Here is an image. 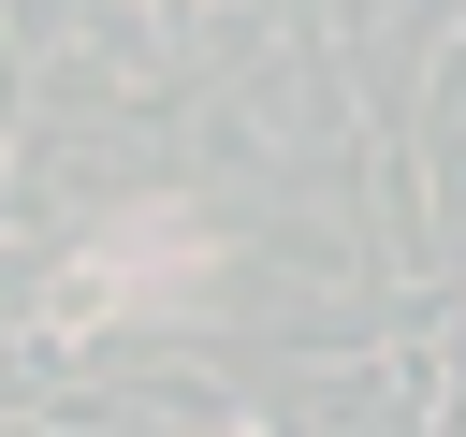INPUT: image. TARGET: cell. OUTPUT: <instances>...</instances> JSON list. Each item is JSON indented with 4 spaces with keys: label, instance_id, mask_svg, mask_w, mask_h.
Here are the masks:
<instances>
[{
    "label": "cell",
    "instance_id": "cell-1",
    "mask_svg": "<svg viewBox=\"0 0 466 437\" xmlns=\"http://www.w3.org/2000/svg\"><path fill=\"white\" fill-rule=\"evenodd\" d=\"M175 277H204V218H189L175 189H131V204L73 248V306H58V320H131V306H160Z\"/></svg>",
    "mask_w": 466,
    "mask_h": 437
}]
</instances>
